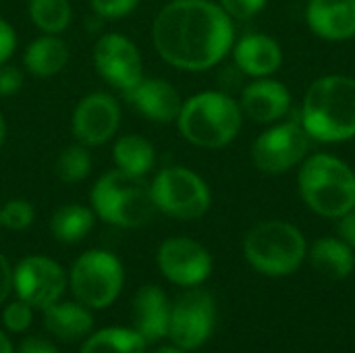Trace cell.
<instances>
[{"instance_id":"1","label":"cell","mask_w":355,"mask_h":353,"mask_svg":"<svg viewBox=\"0 0 355 353\" xmlns=\"http://www.w3.org/2000/svg\"><path fill=\"white\" fill-rule=\"evenodd\" d=\"M152 44L166 64L202 73L231 54L235 23L214 0H171L154 17Z\"/></svg>"},{"instance_id":"2","label":"cell","mask_w":355,"mask_h":353,"mask_svg":"<svg viewBox=\"0 0 355 353\" xmlns=\"http://www.w3.org/2000/svg\"><path fill=\"white\" fill-rule=\"evenodd\" d=\"M310 139L341 144L355 137V79L324 75L310 83L302 102V121Z\"/></svg>"},{"instance_id":"3","label":"cell","mask_w":355,"mask_h":353,"mask_svg":"<svg viewBox=\"0 0 355 353\" xmlns=\"http://www.w3.org/2000/svg\"><path fill=\"white\" fill-rule=\"evenodd\" d=\"M181 137L196 148H227L241 131L243 112L235 98L218 89H206L183 100L175 121Z\"/></svg>"},{"instance_id":"4","label":"cell","mask_w":355,"mask_h":353,"mask_svg":"<svg viewBox=\"0 0 355 353\" xmlns=\"http://www.w3.org/2000/svg\"><path fill=\"white\" fill-rule=\"evenodd\" d=\"M89 206L102 223L119 229H141L158 214L150 181L119 169L106 171L96 179L89 191Z\"/></svg>"},{"instance_id":"5","label":"cell","mask_w":355,"mask_h":353,"mask_svg":"<svg viewBox=\"0 0 355 353\" xmlns=\"http://www.w3.org/2000/svg\"><path fill=\"white\" fill-rule=\"evenodd\" d=\"M297 189L304 204L324 218H341L355 208V173L333 154L306 156L300 164Z\"/></svg>"},{"instance_id":"6","label":"cell","mask_w":355,"mask_h":353,"mask_svg":"<svg viewBox=\"0 0 355 353\" xmlns=\"http://www.w3.org/2000/svg\"><path fill=\"white\" fill-rule=\"evenodd\" d=\"M248 264L266 277L293 275L308 256L304 233L287 221H264L252 227L243 239Z\"/></svg>"},{"instance_id":"7","label":"cell","mask_w":355,"mask_h":353,"mask_svg":"<svg viewBox=\"0 0 355 353\" xmlns=\"http://www.w3.org/2000/svg\"><path fill=\"white\" fill-rule=\"evenodd\" d=\"M150 193L156 210L177 221H198L212 206L208 183L181 164L160 169L150 181Z\"/></svg>"},{"instance_id":"8","label":"cell","mask_w":355,"mask_h":353,"mask_svg":"<svg viewBox=\"0 0 355 353\" xmlns=\"http://www.w3.org/2000/svg\"><path fill=\"white\" fill-rule=\"evenodd\" d=\"M125 285V268L119 256L108 250L83 252L69 270V289L89 310L112 306Z\"/></svg>"},{"instance_id":"9","label":"cell","mask_w":355,"mask_h":353,"mask_svg":"<svg viewBox=\"0 0 355 353\" xmlns=\"http://www.w3.org/2000/svg\"><path fill=\"white\" fill-rule=\"evenodd\" d=\"M310 150V135L297 121L272 123L252 144V162L260 173L283 175L300 166Z\"/></svg>"},{"instance_id":"10","label":"cell","mask_w":355,"mask_h":353,"mask_svg":"<svg viewBox=\"0 0 355 353\" xmlns=\"http://www.w3.org/2000/svg\"><path fill=\"white\" fill-rule=\"evenodd\" d=\"M216 302L214 298L198 287L181 293L171 306L168 339L183 352L200 350L214 331Z\"/></svg>"},{"instance_id":"11","label":"cell","mask_w":355,"mask_h":353,"mask_svg":"<svg viewBox=\"0 0 355 353\" xmlns=\"http://www.w3.org/2000/svg\"><path fill=\"white\" fill-rule=\"evenodd\" d=\"M67 287V270L50 256H25L12 268V291L33 310H44L46 306L62 300Z\"/></svg>"},{"instance_id":"12","label":"cell","mask_w":355,"mask_h":353,"mask_svg":"<svg viewBox=\"0 0 355 353\" xmlns=\"http://www.w3.org/2000/svg\"><path fill=\"white\" fill-rule=\"evenodd\" d=\"M92 62L96 73L121 94L144 77V58L137 44L119 31H108L96 40Z\"/></svg>"},{"instance_id":"13","label":"cell","mask_w":355,"mask_h":353,"mask_svg":"<svg viewBox=\"0 0 355 353\" xmlns=\"http://www.w3.org/2000/svg\"><path fill=\"white\" fill-rule=\"evenodd\" d=\"M119 127L121 104L108 92H92L83 96L71 114L73 137L85 148H98L112 141Z\"/></svg>"},{"instance_id":"14","label":"cell","mask_w":355,"mask_h":353,"mask_svg":"<svg viewBox=\"0 0 355 353\" xmlns=\"http://www.w3.org/2000/svg\"><path fill=\"white\" fill-rule=\"evenodd\" d=\"M158 270L173 285L200 287L212 273L210 252L191 237H168L156 252Z\"/></svg>"},{"instance_id":"15","label":"cell","mask_w":355,"mask_h":353,"mask_svg":"<svg viewBox=\"0 0 355 353\" xmlns=\"http://www.w3.org/2000/svg\"><path fill=\"white\" fill-rule=\"evenodd\" d=\"M123 98L148 121L168 125L175 123L183 106V98L177 87L162 77H141L131 89L123 92Z\"/></svg>"},{"instance_id":"16","label":"cell","mask_w":355,"mask_h":353,"mask_svg":"<svg viewBox=\"0 0 355 353\" xmlns=\"http://www.w3.org/2000/svg\"><path fill=\"white\" fill-rule=\"evenodd\" d=\"M243 117L260 125L279 123L291 110V92L283 81L272 77H260L248 83L239 100Z\"/></svg>"},{"instance_id":"17","label":"cell","mask_w":355,"mask_h":353,"mask_svg":"<svg viewBox=\"0 0 355 353\" xmlns=\"http://www.w3.org/2000/svg\"><path fill=\"white\" fill-rule=\"evenodd\" d=\"M171 302L158 285H144L131 302V329L148 343L168 337Z\"/></svg>"},{"instance_id":"18","label":"cell","mask_w":355,"mask_h":353,"mask_svg":"<svg viewBox=\"0 0 355 353\" xmlns=\"http://www.w3.org/2000/svg\"><path fill=\"white\" fill-rule=\"evenodd\" d=\"M231 54L235 67L254 79L270 77L283 64V50L279 42L266 33H245L241 40H235Z\"/></svg>"},{"instance_id":"19","label":"cell","mask_w":355,"mask_h":353,"mask_svg":"<svg viewBox=\"0 0 355 353\" xmlns=\"http://www.w3.org/2000/svg\"><path fill=\"white\" fill-rule=\"evenodd\" d=\"M306 21L318 37L347 42L355 37V0H308Z\"/></svg>"},{"instance_id":"20","label":"cell","mask_w":355,"mask_h":353,"mask_svg":"<svg viewBox=\"0 0 355 353\" xmlns=\"http://www.w3.org/2000/svg\"><path fill=\"white\" fill-rule=\"evenodd\" d=\"M46 331L60 341H81L94 331V314L87 306L58 300L42 310Z\"/></svg>"},{"instance_id":"21","label":"cell","mask_w":355,"mask_h":353,"mask_svg":"<svg viewBox=\"0 0 355 353\" xmlns=\"http://www.w3.org/2000/svg\"><path fill=\"white\" fill-rule=\"evenodd\" d=\"M71 58L69 46L60 35L42 33L31 40L23 52V67L29 75L48 79L58 75Z\"/></svg>"},{"instance_id":"22","label":"cell","mask_w":355,"mask_h":353,"mask_svg":"<svg viewBox=\"0 0 355 353\" xmlns=\"http://www.w3.org/2000/svg\"><path fill=\"white\" fill-rule=\"evenodd\" d=\"M308 258L312 268L329 281H343L355 270V252L341 237L316 239Z\"/></svg>"},{"instance_id":"23","label":"cell","mask_w":355,"mask_h":353,"mask_svg":"<svg viewBox=\"0 0 355 353\" xmlns=\"http://www.w3.org/2000/svg\"><path fill=\"white\" fill-rule=\"evenodd\" d=\"M112 162L119 171L146 179L156 166L154 144L139 133H125L112 144Z\"/></svg>"},{"instance_id":"24","label":"cell","mask_w":355,"mask_h":353,"mask_svg":"<svg viewBox=\"0 0 355 353\" xmlns=\"http://www.w3.org/2000/svg\"><path fill=\"white\" fill-rule=\"evenodd\" d=\"M98 216L92 206L83 204H64L54 210L50 218V233L60 243H79L83 241L96 227Z\"/></svg>"},{"instance_id":"25","label":"cell","mask_w":355,"mask_h":353,"mask_svg":"<svg viewBox=\"0 0 355 353\" xmlns=\"http://www.w3.org/2000/svg\"><path fill=\"white\" fill-rule=\"evenodd\" d=\"M148 341L133 329L108 327L89 333L79 353H146Z\"/></svg>"},{"instance_id":"26","label":"cell","mask_w":355,"mask_h":353,"mask_svg":"<svg viewBox=\"0 0 355 353\" xmlns=\"http://www.w3.org/2000/svg\"><path fill=\"white\" fill-rule=\"evenodd\" d=\"M29 21L50 35H60L73 21V8L69 0H27Z\"/></svg>"},{"instance_id":"27","label":"cell","mask_w":355,"mask_h":353,"mask_svg":"<svg viewBox=\"0 0 355 353\" xmlns=\"http://www.w3.org/2000/svg\"><path fill=\"white\" fill-rule=\"evenodd\" d=\"M92 166H94V162H92L89 148L75 141L58 152L56 162H54V175L60 183L75 185L89 177Z\"/></svg>"},{"instance_id":"28","label":"cell","mask_w":355,"mask_h":353,"mask_svg":"<svg viewBox=\"0 0 355 353\" xmlns=\"http://www.w3.org/2000/svg\"><path fill=\"white\" fill-rule=\"evenodd\" d=\"M0 221H2V229H8V231H25L35 221V208L25 198L6 200L0 206Z\"/></svg>"},{"instance_id":"29","label":"cell","mask_w":355,"mask_h":353,"mask_svg":"<svg viewBox=\"0 0 355 353\" xmlns=\"http://www.w3.org/2000/svg\"><path fill=\"white\" fill-rule=\"evenodd\" d=\"M2 325L8 333H25L33 325V308L17 298L2 310Z\"/></svg>"},{"instance_id":"30","label":"cell","mask_w":355,"mask_h":353,"mask_svg":"<svg viewBox=\"0 0 355 353\" xmlns=\"http://www.w3.org/2000/svg\"><path fill=\"white\" fill-rule=\"evenodd\" d=\"M141 0H89L92 12L98 19L106 21H119L127 15H131Z\"/></svg>"},{"instance_id":"31","label":"cell","mask_w":355,"mask_h":353,"mask_svg":"<svg viewBox=\"0 0 355 353\" xmlns=\"http://www.w3.org/2000/svg\"><path fill=\"white\" fill-rule=\"evenodd\" d=\"M268 0H218V4L227 10V15L235 21H248L252 17H256Z\"/></svg>"},{"instance_id":"32","label":"cell","mask_w":355,"mask_h":353,"mask_svg":"<svg viewBox=\"0 0 355 353\" xmlns=\"http://www.w3.org/2000/svg\"><path fill=\"white\" fill-rule=\"evenodd\" d=\"M23 87V71L15 64H0V98L15 96Z\"/></svg>"},{"instance_id":"33","label":"cell","mask_w":355,"mask_h":353,"mask_svg":"<svg viewBox=\"0 0 355 353\" xmlns=\"http://www.w3.org/2000/svg\"><path fill=\"white\" fill-rule=\"evenodd\" d=\"M15 50H17V31L4 17H0V64L8 62Z\"/></svg>"},{"instance_id":"34","label":"cell","mask_w":355,"mask_h":353,"mask_svg":"<svg viewBox=\"0 0 355 353\" xmlns=\"http://www.w3.org/2000/svg\"><path fill=\"white\" fill-rule=\"evenodd\" d=\"M17 353H58V347L50 339H46V337L31 335V337H25L19 343Z\"/></svg>"},{"instance_id":"35","label":"cell","mask_w":355,"mask_h":353,"mask_svg":"<svg viewBox=\"0 0 355 353\" xmlns=\"http://www.w3.org/2000/svg\"><path fill=\"white\" fill-rule=\"evenodd\" d=\"M12 293V266L4 254H0V306Z\"/></svg>"},{"instance_id":"36","label":"cell","mask_w":355,"mask_h":353,"mask_svg":"<svg viewBox=\"0 0 355 353\" xmlns=\"http://www.w3.org/2000/svg\"><path fill=\"white\" fill-rule=\"evenodd\" d=\"M337 231H339V237L355 252V208L339 218Z\"/></svg>"},{"instance_id":"37","label":"cell","mask_w":355,"mask_h":353,"mask_svg":"<svg viewBox=\"0 0 355 353\" xmlns=\"http://www.w3.org/2000/svg\"><path fill=\"white\" fill-rule=\"evenodd\" d=\"M0 353H15V347L10 343V339L0 331Z\"/></svg>"},{"instance_id":"38","label":"cell","mask_w":355,"mask_h":353,"mask_svg":"<svg viewBox=\"0 0 355 353\" xmlns=\"http://www.w3.org/2000/svg\"><path fill=\"white\" fill-rule=\"evenodd\" d=\"M150 353H187V352H183L181 347H177V345H173V343H171V345H160V347L152 350Z\"/></svg>"},{"instance_id":"39","label":"cell","mask_w":355,"mask_h":353,"mask_svg":"<svg viewBox=\"0 0 355 353\" xmlns=\"http://www.w3.org/2000/svg\"><path fill=\"white\" fill-rule=\"evenodd\" d=\"M4 141H6V119L0 110V148L4 146Z\"/></svg>"},{"instance_id":"40","label":"cell","mask_w":355,"mask_h":353,"mask_svg":"<svg viewBox=\"0 0 355 353\" xmlns=\"http://www.w3.org/2000/svg\"><path fill=\"white\" fill-rule=\"evenodd\" d=\"M0 229H2V221H0Z\"/></svg>"}]
</instances>
